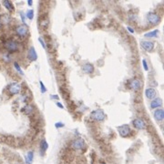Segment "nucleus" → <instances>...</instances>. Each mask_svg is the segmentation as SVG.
<instances>
[{
  "label": "nucleus",
  "mask_w": 164,
  "mask_h": 164,
  "mask_svg": "<svg viewBox=\"0 0 164 164\" xmlns=\"http://www.w3.org/2000/svg\"><path fill=\"white\" fill-rule=\"evenodd\" d=\"M90 117L91 119H94V120L96 121H102L105 119L106 118V115L104 113L103 111L101 110V109H97V110H94L91 112L90 114Z\"/></svg>",
  "instance_id": "obj_1"
},
{
  "label": "nucleus",
  "mask_w": 164,
  "mask_h": 164,
  "mask_svg": "<svg viewBox=\"0 0 164 164\" xmlns=\"http://www.w3.org/2000/svg\"><path fill=\"white\" fill-rule=\"evenodd\" d=\"M147 19L149 21L151 25H158L160 21V18H159V16L157 14V13H154V12H150L148 14L147 16Z\"/></svg>",
  "instance_id": "obj_2"
},
{
  "label": "nucleus",
  "mask_w": 164,
  "mask_h": 164,
  "mask_svg": "<svg viewBox=\"0 0 164 164\" xmlns=\"http://www.w3.org/2000/svg\"><path fill=\"white\" fill-rule=\"evenodd\" d=\"M5 48L10 52H15L18 49V45L15 40H8L5 43Z\"/></svg>",
  "instance_id": "obj_3"
},
{
  "label": "nucleus",
  "mask_w": 164,
  "mask_h": 164,
  "mask_svg": "<svg viewBox=\"0 0 164 164\" xmlns=\"http://www.w3.org/2000/svg\"><path fill=\"white\" fill-rule=\"evenodd\" d=\"M118 129H119V135L121 137H123V138H126V137L129 136V132H130V129H129V125H127V124H124L122 126L119 127Z\"/></svg>",
  "instance_id": "obj_4"
},
{
  "label": "nucleus",
  "mask_w": 164,
  "mask_h": 164,
  "mask_svg": "<svg viewBox=\"0 0 164 164\" xmlns=\"http://www.w3.org/2000/svg\"><path fill=\"white\" fill-rule=\"evenodd\" d=\"M8 90H9V92H10L12 95H17V94L19 93L21 90L20 84H18V83L11 84L10 86H9V88H8Z\"/></svg>",
  "instance_id": "obj_5"
},
{
  "label": "nucleus",
  "mask_w": 164,
  "mask_h": 164,
  "mask_svg": "<svg viewBox=\"0 0 164 164\" xmlns=\"http://www.w3.org/2000/svg\"><path fill=\"white\" fill-rule=\"evenodd\" d=\"M16 32L18 34L19 37L21 38H25L26 36L28 35V28L25 27V26H18V28H16Z\"/></svg>",
  "instance_id": "obj_6"
},
{
  "label": "nucleus",
  "mask_w": 164,
  "mask_h": 164,
  "mask_svg": "<svg viewBox=\"0 0 164 164\" xmlns=\"http://www.w3.org/2000/svg\"><path fill=\"white\" fill-rule=\"evenodd\" d=\"M129 87L133 90H139L140 87H141V84H140V81L138 78H133L132 80L129 81Z\"/></svg>",
  "instance_id": "obj_7"
},
{
  "label": "nucleus",
  "mask_w": 164,
  "mask_h": 164,
  "mask_svg": "<svg viewBox=\"0 0 164 164\" xmlns=\"http://www.w3.org/2000/svg\"><path fill=\"white\" fill-rule=\"evenodd\" d=\"M71 146H72V148L75 149H83L84 147H85V141H84L83 139H75V140L72 142Z\"/></svg>",
  "instance_id": "obj_8"
},
{
  "label": "nucleus",
  "mask_w": 164,
  "mask_h": 164,
  "mask_svg": "<svg viewBox=\"0 0 164 164\" xmlns=\"http://www.w3.org/2000/svg\"><path fill=\"white\" fill-rule=\"evenodd\" d=\"M141 47L148 52H150V51L153 50L154 48V43L151 41H148V40H143L141 41Z\"/></svg>",
  "instance_id": "obj_9"
},
{
  "label": "nucleus",
  "mask_w": 164,
  "mask_h": 164,
  "mask_svg": "<svg viewBox=\"0 0 164 164\" xmlns=\"http://www.w3.org/2000/svg\"><path fill=\"white\" fill-rule=\"evenodd\" d=\"M133 126L138 129H144L146 128V123L144 122L143 119H136L133 120Z\"/></svg>",
  "instance_id": "obj_10"
},
{
  "label": "nucleus",
  "mask_w": 164,
  "mask_h": 164,
  "mask_svg": "<svg viewBox=\"0 0 164 164\" xmlns=\"http://www.w3.org/2000/svg\"><path fill=\"white\" fill-rule=\"evenodd\" d=\"M28 57L31 61H36L38 59V54L36 52V49L34 47H30V48L28 49Z\"/></svg>",
  "instance_id": "obj_11"
},
{
  "label": "nucleus",
  "mask_w": 164,
  "mask_h": 164,
  "mask_svg": "<svg viewBox=\"0 0 164 164\" xmlns=\"http://www.w3.org/2000/svg\"><path fill=\"white\" fill-rule=\"evenodd\" d=\"M145 95H146V97L149 98V99H154L157 96L155 89H154V88H147L146 90H145Z\"/></svg>",
  "instance_id": "obj_12"
},
{
  "label": "nucleus",
  "mask_w": 164,
  "mask_h": 164,
  "mask_svg": "<svg viewBox=\"0 0 164 164\" xmlns=\"http://www.w3.org/2000/svg\"><path fill=\"white\" fill-rule=\"evenodd\" d=\"M162 106V99L159 98H155L150 103V108L151 109H158Z\"/></svg>",
  "instance_id": "obj_13"
},
{
  "label": "nucleus",
  "mask_w": 164,
  "mask_h": 164,
  "mask_svg": "<svg viewBox=\"0 0 164 164\" xmlns=\"http://www.w3.org/2000/svg\"><path fill=\"white\" fill-rule=\"evenodd\" d=\"M82 70H83L84 72H85V73H87V74H91V73H93L94 67H93V65H92V64L86 63V64H84L83 67H82Z\"/></svg>",
  "instance_id": "obj_14"
},
{
  "label": "nucleus",
  "mask_w": 164,
  "mask_h": 164,
  "mask_svg": "<svg viewBox=\"0 0 164 164\" xmlns=\"http://www.w3.org/2000/svg\"><path fill=\"white\" fill-rule=\"evenodd\" d=\"M153 115H154V118H155L157 120H159V121L162 120V119H163V118H164V111H163V109H157V110L154 111Z\"/></svg>",
  "instance_id": "obj_15"
},
{
  "label": "nucleus",
  "mask_w": 164,
  "mask_h": 164,
  "mask_svg": "<svg viewBox=\"0 0 164 164\" xmlns=\"http://www.w3.org/2000/svg\"><path fill=\"white\" fill-rule=\"evenodd\" d=\"M158 34H159V30H158V29H155V30H152L149 33H146V34L144 35V37H145V38H156L157 36H158Z\"/></svg>",
  "instance_id": "obj_16"
},
{
  "label": "nucleus",
  "mask_w": 164,
  "mask_h": 164,
  "mask_svg": "<svg viewBox=\"0 0 164 164\" xmlns=\"http://www.w3.org/2000/svg\"><path fill=\"white\" fill-rule=\"evenodd\" d=\"M33 106L32 105H29V104H28V105H26L24 108L22 109V110H23V112L24 113H26V114H30V113H32L33 112Z\"/></svg>",
  "instance_id": "obj_17"
},
{
  "label": "nucleus",
  "mask_w": 164,
  "mask_h": 164,
  "mask_svg": "<svg viewBox=\"0 0 164 164\" xmlns=\"http://www.w3.org/2000/svg\"><path fill=\"white\" fill-rule=\"evenodd\" d=\"M10 20L11 18L8 15H2L0 17V22L3 23V24H8V23L10 22Z\"/></svg>",
  "instance_id": "obj_18"
},
{
  "label": "nucleus",
  "mask_w": 164,
  "mask_h": 164,
  "mask_svg": "<svg viewBox=\"0 0 164 164\" xmlns=\"http://www.w3.org/2000/svg\"><path fill=\"white\" fill-rule=\"evenodd\" d=\"M3 5L5 6L6 8H8L9 11L14 10V7H13L12 3H11L10 1H8V0H7V1H4V2H3Z\"/></svg>",
  "instance_id": "obj_19"
},
{
  "label": "nucleus",
  "mask_w": 164,
  "mask_h": 164,
  "mask_svg": "<svg viewBox=\"0 0 164 164\" xmlns=\"http://www.w3.org/2000/svg\"><path fill=\"white\" fill-rule=\"evenodd\" d=\"M40 148H41V150L43 152H45L47 149H48V142L46 141L45 139H43L42 141H41V144H40Z\"/></svg>",
  "instance_id": "obj_20"
},
{
  "label": "nucleus",
  "mask_w": 164,
  "mask_h": 164,
  "mask_svg": "<svg viewBox=\"0 0 164 164\" xmlns=\"http://www.w3.org/2000/svg\"><path fill=\"white\" fill-rule=\"evenodd\" d=\"M33 158H34V152L33 151H29L28 153V157H27V162L28 164H31L33 160Z\"/></svg>",
  "instance_id": "obj_21"
},
{
  "label": "nucleus",
  "mask_w": 164,
  "mask_h": 164,
  "mask_svg": "<svg viewBox=\"0 0 164 164\" xmlns=\"http://www.w3.org/2000/svg\"><path fill=\"white\" fill-rule=\"evenodd\" d=\"M39 24H40L41 28H46L48 26V18H45V19H41L40 22H39Z\"/></svg>",
  "instance_id": "obj_22"
},
{
  "label": "nucleus",
  "mask_w": 164,
  "mask_h": 164,
  "mask_svg": "<svg viewBox=\"0 0 164 164\" xmlns=\"http://www.w3.org/2000/svg\"><path fill=\"white\" fill-rule=\"evenodd\" d=\"M26 16H27L28 18H29V19H33V18H34V11H33L32 9H28V10L27 11V13H26Z\"/></svg>",
  "instance_id": "obj_23"
},
{
  "label": "nucleus",
  "mask_w": 164,
  "mask_h": 164,
  "mask_svg": "<svg viewBox=\"0 0 164 164\" xmlns=\"http://www.w3.org/2000/svg\"><path fill=\"white\" fill-rule=\"evenodd\" d=\"M14 67H15V68L17 69V71H18V72H19V73H20L21 75H24V72H23V70L21 69L20 66L18 65V64L17 63V62H15V63H14Z\"/></svg>",
  "instance_id": "obj_24"
},
{
  "label": "nucleus",
  "mask_w": 164,
  "mask_h": 164,
  "mask_svg": "<svg viewBox=\"0 0 164 164\" xmlns=\"http://www.w3.org/2000/svg\"><path fill=\"white\" fill-rule=\"evenodd\" d=\"M39 84H40V87H41V92H42V93H45L46 90H47V89H46L45 85H44L43 82H42V81H41V80L39 81Z\"/></svg>",
  "instance_id": "obj_25"
},
{
  "label": "nucleus",
  "mask_w": 164,
  "mask_h": 164,
  "mask_svg": "<svg viewBox=\"0 0 164 164\" xmlns=\"http://www.w3.org/2000/svg\"><path fill=\"white\" fill-rule=\"evenodd\" d=\"M64 126H65V125H64V123H62V122H57V123L55 124V127L57 129H58V128H63Z\"/></svg>",
  "instance_id": "obj_26"
},
{
  "label": "nucleus",
  "mask_w": 164,
  "mask_h": 164,
  "mask_svg": "<svg viewBox=\"0 0 164 164\" xmlns=\"http://www.w3.org/2000/svg\"><path fill=\"white\" fill-rule=\"evenodd\" d=\"M142 64H143V68L145 70H148L149 69V68H148V64H147V61L145 60V59H142Z\"/></svg>",
  "instance_id": "obj_27"
},
{
  "label": "nucleus",
  "mask_w": 164,
  "mask_h": 164,
  "mask_svg": "<svg viewBox=\"0 0 164 164\" xmlns=\"http://www.w3.org/2000/svg\"><path fill=\"white\" fill-rule=\"evenodd\" d=\"M38 41L40 42V44L42 45V47H43V48H46V45H45V42H44V40L42 39V38H38Z\"/></svg>",
  "instance_id": "obj_28"
},
{
  "label": "nucleus",
  "mask_w": 164,
  "mask_h": 164,
  "mask_svg": "<svg viewBox=\"0 0 164 164\" xmlns=\"http://www.w3.org/2000/svg\"><path fill=\"white\" fill-rule=\"evenodd\" d=\"M20 16H21V19H22V22L24 23V24H26V23H27V22H26V18H25L26 16L24 15V13L21 12L20 13Z\"/></svg>",
  "instance_id": "obj_29"
},
{
  "label": "nucleus",
  "mask_w": 164,
  "mask_h": 164,
  "mask_svg": "<svg viewBox=\"0 0 164 164\" xmlns=\"http://www.w3.org/2000/svg\"><path fill=\"white\" fill-rule=\"evenodd\" d=\"M56 104H57V106H58L59 109H64V106L60 103V102H58H58H57Z\"/></svg>",
  "instance_id": "obj_30"
},
{
  "label": "nucleus",
  "mask_w": 164,
  "mask_h": 164,
  "mask_svg": "<svg viewBox=\"0 0 164 164\" xmlns=\"http://www.w3.org/2000/svg\"><path fill=\"white\" fill-rule=\"evenodd\" d=\"M128 28V30H129V32H130V33H134V30H133V28H131L130 27H128V28Z\"/></svg>",
  "instance_id": "obj_31"
},
{
  "label": "nucleus",
  "mask_w": 164,
  "mask_h": 164,
  "mask_svg": "<svg viewBox=\"0 0 164 164\" xmlns=\"http://www.w3.org/2000/svg\"><path fill=\"white\" fill-rule=\"evenodd\" d=\"M28 6H29V7H31V6H32V1H31V0H28Z\"/></svg>",
  "instance_id": "obj_32"
},
{
  "label": "nucleus",
  "mask_w": 164,
  "mask_h": 164,
  "mask_svg": "<svg viewBox=\"0 0 164 164\" xmlns=\"http://www.w3.org/2000/svg\"><path fill=\"white\" fill-rule=\"evenodd\" d=\"M51 96H52V98H56V99H58V98H59L57 95H51Z\"/></svg>",
  "instance_id": "obj_33"
},
{
  "label": "nucleus",
  "mask_w": 164,
  "mask_h": 164,
  "mask_svg": "<svg viewBox=\"0 0 164 164\" xmlns=\"http://www.w3.org/2000/svg\"><path fill=\"white\" fill-rule=\"evenodd\" d=\"M102 164H105V163H102Z\"/></svg>",
  "instance_id": "obj_34"
}]
</instances>
